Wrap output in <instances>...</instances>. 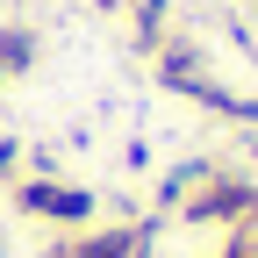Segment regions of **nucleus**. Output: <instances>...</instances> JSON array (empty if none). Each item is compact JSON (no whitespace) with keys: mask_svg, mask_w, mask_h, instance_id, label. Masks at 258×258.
I'll return each instance as SVG.
<instances>
[{"mask_svg":"<svg viewBox=\"0 0 258 258\" xmlns=\"http://www.w3.org/2000/svg\"><path fill=\"white\" fill-rule=\"evenodd\" d=\"M151 244H158V222H115V230L64 237L57 258H151Z\"/></svg>","mask_w":258,"mask_h":258,"instance_id":"obj_3","label":"nucleus"},{"mask_svg":"<svg viewBox=\"0 0 258 258\" xmlns=\"http://www.w3.org/2000/svg\"><path fill=\"white\" fill-rule=\"evenodd\" d=\"M0 258H8V244H0Z\"/></svg>","mask_w":258,"mask_h":258,"instance_id":"obj_7","label":"nucleus"},{"mask_svg":"<svg viewBox=\"0 0 258 258\" xmlns=\"http://www.w3.org/2000/svg\"><path fill=\"white\" fill-rule=\"evenodd\" d=\"M15 208H22V215H43V222H64V230H79V222L101 215V194H93V186H72V179H36V172H29V179L15 186Z\"/></svg>","mask_w":258,"mask_h":258,"instance_id":"obj_1","label":"nucleus"},{"mask_svg":"<svg viewBox=\"0 0 258 258\" xmlns=\"http://www.w3.org/2000/svg\"><path fill=\"white\" fill-rule=\"evenodd\" d=\"M208 172H215L208 158H186V165H172V172H165V186H158V208H179V201H186V194L201 186Z\"/></svg>","mask_w":258,"mask_h":258,"instance_id":"obj_5","label":"nucleus"},{"mask_svg":"<svg viewBox=\"0 0 258 258\" xmlns=\"http://www.w3.org/2000/svg\"><path fill=\"white\" fill-rule=\"evenodd\" d=\"M179 215L201 222V230H208V222H251V215H258V186L237 179V172H208V179L179 201Z\"/></svg>","mask_w":258,"mask_h":258,"instance_id":"obj_2","label":"nucleus"},{"mask_svg":"<svg viewBox=\"0 0 258 258\" xmlns=\"http://www.w3.org/2000/svg\"><path fill=\"white\" fill-rule=\"evenodd\" d=\"M36 50H43L36 29H22V22L0 29V72H8V79H15V72H36Z\"/></svg>","mask_w":258,"mask_h":258,"instance_id":"obj_4","label":"nucleus"},{"mask_svg":"<svg viewBox=\"0 0 258 258\" xmlns=\"http://www.w3.org/2000/svg\"><path fill=\"white\" fill-rule=\"evenodd\" d=\"M15 158H22V144H15V137H0V179L15 172Z\"/></svg>","mask_w":258,"mask_h":258,"instance_id":"obj_6","label":"nucleus"},{"mask_svg":"<svg viewBox=\"0 0 258 258\" xmlns=\"http://www.w3.org/2000/svg\"><path fill=\"white\" fill-rule=\"evenodd\" d=\"M0 86H8V72H0Z\"/></svg>","mask_w":258,"mask_h":258,"instance_id":"obj_8","label":"nucleus"}]
</instances>
